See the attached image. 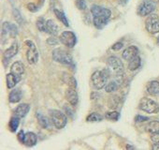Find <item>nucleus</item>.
<instances>
[{
    "mask_svg": "<svg viewBox=\"0 0 159 150\" xmlns=\"http://www.w3.org/2000/svg\"><path fill=\"white\" fill-rule=\"evenodd\" d=\"M91 12L93 14V23L98 29H102L111 18V12L109 9L94 5L91 8Z\"/></svg>",
    "mask_w": 159,
    "mask_h": 150,
    "instance_id": "1",
    "label": "nucleus"
},
{
    "mask_svg": "<svg viewBox=\"0 0 159 150\" xmlns=\"http://www.w3.org/2000/svg\"><path fill=\"white\" fill-rule=\"evenodd\" d=\"M52 59L54 61H56L57 63H61V64L69 66L72 68H75V64H74L71 54L64 49H61V48L54 49L52 52Z\"/></svg>",
    "mask_w": 159,
    "mask_h": 150,
    "instance_id": "2",
    "label": "nucleus"
},
{
    "mask_svg": "<svg viewBox=\"0 0 159 150\" xmlns=\"http://www.w3.org/2000/svg\"><path fill=\"white\" fill-rule=\"evenodd\" d=\"M110 71L107 68H104L103 70H97L92 74V84L94 86V87L98 90L102 89L103 87H105L107 80L110 77Z\"/></svg>",
    "mask_w": 159,
    "mask_h": 150,
    "instance_id": "3",
    "label": "nucleus"
},
{
    "mask_svg": "<svg viewBox=\"0 0 159 150\" xmlns=\"http://www.w3.org/2000/svg\"><path fill=\"white\" fill-rule=\"evenodd\" d=\"M49 114H50L51 121H52V125L56 129H63L66 125L67 117L61 111H59V110H50Z\"/></svg>",
    "mask_w": 159,
    "mask_h": 150,
    "instance_id": "4",
    "label": "nucleus"
},
{
    "mask_svg": "<svg viewBox=\"0 0 159 150\" xmlns=\"http://www.w3.org/2000/svg\"><path fill=\"white\" fill-rule=\"evenodd\" d=\"M139 108L148 114H156L159 112V105L149 98H143L139 103Z\"/></svg>",
    "mask_w": 159,
    "mask_h": 150,
    "instance_id": "5",
    "label": "nucleus"
},
{
    "mask_svg": "<svg viewBox=\"0 0 159 150\" xmlns=\"http://www.w3.org/2000/svg\"><path fill=\"white\" fill-rule=\"evenodd\" d=\"M156 4L152 0H142L138 7V14L139 16H148L155 10Z\"/></svg>",
    "mask_w": 159,
    "mask_h": 150,
    "instance_id": "6",
    "label": "nucleus"
},
{
    "mask_svg": "<svg viewBox=\"0 0 159 150\" xmlns=\"http://www.w3.org/2000/svg\"><path fill=\"white\" fill-rule=\"evenodd\" d=\"M145 27L150 34L159 33V17L156 14L148 15L145 21Z\"/></svg>",
    "mask_w": 159,
    "mask_h": 150,
    "instance_id": "7",
    "label": "nucleus"
},
{
    "mask_svg": "<svg viewBox=\"0 0 159 150\" xmlns=\"http://www.w3.org/2000/svg\"><path fill=\"white\" fill-rule=\"evenodd\" d=\"M25 43L27 46V53H26L27 61L30 64H36L39 61V52L37 50L35 43L31 40H26Z\"/></svg>",
    "mask_w": 159,
    "mask_h": 150,
    "instance_id": "8",
    "label": "nucleus"
},
{
    "mask_svg": "<svg viewBox=\"0 0 159 150\" xmlns=\"http://www.w3.org/2000/svg\"><path fill=\"white\" fill-rule=\"evenodd\" d=\"M62 44L68 48H73L77 43V37L72 31H64L59 38Z\"/></svg>",
    "mask_w": 159,
    "mask_h": 150,
    "instance_id": "9",
    "label": "nucleus"
},
{
    "mask_svg": "<svg viewBox=\"0 0 159 150\" xmlns=\"http://www.w3.org/2000/svg\"><path fill=\"white\" fill-rule=\"evenodd\" d=\"M107 63L109 67L116 73V74H121L124 71V65L121 59H119L116 56H110L107 59Z\"/></svg>",
    "mask_w": 159,
    "mask_h": 150,
    "instance_id": "10",
    "label": "nucleus"
},
{
    "mask_svg": "<svg viewBox=\"0 0 159 150\" xmlns=\"http://www.w3.org/2000/svg\"><path fill=\"white\" fill-rule=\"evenodd\" d=\"M18 34V28L14 24L5 22L2 26V35L5 36H10L11 38H15Z\"/></svg>",
    "mask_w": 159,
    "mask_h": 150,
    "instance_id": "11",
    "label": "nucleus"
},
{
    "mask_svg": "<svg viewBox=\"0 0 159 150\" xmlns=\"http://www.w3.org/2000/svg\"><path fill=\"white\" fill-rule=\"evenodd\" d=\"M139 55V49L134 46V45H131L127 48H125L122 54V56L125 60L126 61H129L131 60L132 58H134L135 56Z\"/></svg>",
    "mask_w": 159,
    "mask_h": 150,
    "instance_id": "12",
    "label": "nucleus"
},
{
    "mask_svg": "<svg viewBox=\"0 0 159 150\" xmlns=\"http://www.w3.org/2000/svg\"><path fill=\"white\" fill-rule=\"evenodd\" d=\"M66 99L67 100V101L72 105V106H76L79 101V96L77 91L75 90L74 87H69L66 91Z\"/></svg>",
    "mask_w": 159,
    "mask_h": 150,
    "instance_id": "13",
    "label": "nucleus"
},
{
    "mask_svg": "<svg viewBox=\"0 0 159 150\" xmlns=\"http://www.w3.org/2000/svg\"><path fill=\"white\" fill-rule=\"evenodd\" d=\"M24 71H25V67H24V64L21 61L14 62L11 67V72L13 75H15L16 77L21 78V76L24 74Z\"/></svg>",
    "mask_w": 159,
    "mask_h": 150,
    "instance_id": "14",
    "label": "nucleus"
},
{
    "mask_svg": "<svg viewBox=\"0 0 159 150\" xmlns=\"http://www.w3.org/2000/svg\"><path fill=\"white\" fill-rule=\"evenodd\" d=\"M18 51H19V46H18V43L17 42H13L11 44V46L7 49L4 53V61L6 60H10L11 58H12L13 56H15L17 54H18Z\"/></svg>",
    "mask_w": 159,
    "mask_h": 150,
    "instance_id": "15",
    "label": "nucleus"
},
{
    "mask_svg": "<svg viewBox=\"0 0 159 150\" xmlns=\"http://www.w3.org/2000/svg\"><path fill=\"white\" fill-rule=\"evenodd\" d=\"M38 137L34 132H26L24 137L23 143L26 146H33L37 143Z\"/></svg>",
    "mask_w": 159,
    "mask_h": 150,
    "instance_id": "16",
    "label": "nucleus"
},
{
    "mask_svg": "<svg viewBox=\"0 0 159 150\" xmlns=\"http://www.w3.org/2000/svg\"><path fill=\"white\" fill-rule=\"evenodd\" d=\"M30 110V105L27 104V103H23V104H20L14 111V114H15V116H18L19 118H23L25 117L27 113L29 112Z\"/></svg>",
    "mask_w": 159,
    "mask_h": 150,
    "instance_id": "17",
    "label": "nucleus"
},
{
    "mask_svg": "<svg viewBox=\"0 0 159 150\" xmlns=\"http://www.w3.org/2000/svg\"><path fill=\"white\" fill-rule=\"evenodd\" d=\"M147 91L150 95L157 96L159 95V82L152 81L147 85Z\"/></svg>",
    "mask_w": 159,
    "mask_h": 150,
    "instance_id": "18",
    "label": "nucleus"
},
{
    "mask_svg": "<svg viewBox=\"0 0 159 150\" xmlns=\"http://www.w3.org/2000/svg\"><path fill=\"white\" fill-rule=\"evenodd\" d=\"M145 129L146 131H148L149 133H156L159 132V121L158 120H153V121H150L146 126H145Z\"/></svg>",
    "mask_w": 159,
    "mask_h": 150,
    "instance_id": "19",
    "label": "nucleus"
},
{
    "mask_svg": "<svg viewBox=\"0 0 159 150\" xmlns=\"http://www.w3.org/2000/svg\"><path fill=\"white\" fill-rule=\"evenodd\" d=\"M140 65H141V59L139 55L135 56L134 58L128 61V68L131 71L137 70L140 67Z\"/></svg>",
    "mask_w": 159,
    "mask_h": 150,
    "instance_id": "20",
    "label": "nucleus"
},
{
    "mask_svg": "<svg viewBox=\"0 0 159 150\" xmlns=\"http://www.w3.org/2000/svg\"><path fill=\"white\" fill-rule=\"evenodd\" d=\"M21 78L16 77L15 75H13L11 72L7 75V87L8 88H13L17 83H19Z\"/></svg>",
    "mask_w": 159,
    "mask_h": 150,
    "instance_id": "21",
    "label": "nucleus"
},
{
    "mask_svg": "<svg viewBox=\"0 0 159 150\" xmlns=\"http://www.w3.org/2000/svg\"><path fill=\"white\" fill-rule=\"evenodd\" d=\"M58 30H59V28L53 20H48L47 21V33L48 34L55 36V35H57Z\"/></svg>",
    "mask_w": 159,
    "mask_h": 150,
    "instance_id": "22",
    "label": "nucleus"
},
{
    "mask_svg": "<svg viewBox=\"0 0 159 150\" xmlns=\"http://www.w3.org/2000/svg\"><path fill=\"white\" fill-rule=\"evenodd\" d=\"M9 100L11 103H16L19 102L22 100V92L20 89H14L11 92Z\"/></svg>",
    "mask_w": 159,
    "mask_h": 150,
    "instance_id": "23",
    "label": "nucleus"
},
{
    "mask_svg": "<svg viewBox=\"0 0 159 150\" xmlns=\"http://www.w3.org/2000/svg\"><path fill=\"white\" fill-rule=\"evenodd\" d=\"M53 12H54L56 18H57L62 24H64V26H69L68 21H67V18H66V16L65 15V13H64L63 12H61V11H59V10H57V9H54V10H53Z\"/></svg>",
    "mask_w": 159,
    "mask_h": 150,
    "instance_id": "24",
    "label": "nucleus"
},
{
    "mask_svg": "<svg viewBox=\"0 0 159 150\" xmlns=\"http://www.w3.org/2000/svg\"><path fill=\"white\" fill-rule=\"evenodd\" d=\"M20 125V118L18 116H13L11 118V121L9 122V128L11 132H15Z\"/></svg>",
    "mask_w": 159,
    "mask_h": 150,
    "instance_id": "25",
    "label": "nucleus"
},
{
    "mask_svg": "<svg viewBox=\"0 0 159 150\" xmlns=\"http://www.w3.org/2000/svg\"><path fill=\"white\" fill-rule=\"evenodd\" d=\"M63 80L64 82L69 86V87H77V82L75 80V78L73 76H71V75L67 74V73H64V77H63Z\"/></svg>",
    "mask_w": 159,
    "mask_h": 150,
    "instance_id": "26",
    "label": "nucleus"
},
{
    "mask_svg": "<svg viewBox=\"0 0 159 150\" xmlns=\"http://www.w3.org/2000/svg\"><path fill=\"white\" fill-rule=\"evenodd\" d=\"M37 27L39 31L47 33V21H45L42 17L39 18L37 21Z\"/></svg>",
    "mask_w": 159,
    "mask_h": 150,
    "instance_id": "27",
    "label": "nucleus"
},
{
    "mask_svg": "<svg viewBox=\"0 0 159 150\" xmlns=\"http://www.w3.org/2000/svg\"><path fill=\"white\" fill-rule=\"evenodd\" d=\"M103 119L102 115L98 114V113H93L91 115H89L86 117V121L87 122H99Z\"/></svg>",
    "mask_w": 159,
    "mask_h": 150,
    "instance_id": "28",
    "label": "nucleus"
},
{
    "mask_svg": "<svg viewBox=\"0 0 159 150\" xmlns=\"http://www.w3.org/2000/svg\"><path fill=\"white\" fill-rule=\"evenodd\" d=\"M37 117H38V120H39V125L42 128H45V129L49 128V121H48V119L44 115H40V114L38 113L37 114Z\"/></svg>",
    "mask_w": 159,
    "mask_h": 150,
    "instance_id": "29",
    "label": "nucleus"
},
{
    "mask_svg": "<svg viewBox=\"0 0 159 150\" xmlns=\"http://www.w3.org/2000/svg\"><path fill=\"white\" fill-rule=\"evenodd\" d=\"M105 117L107 119L110 120H113V121H117L120 117V114L116 111H112V112H107L105 115Z\"/></svg>",
    "mask_w": 159,
    "mask_h": 150,
    "instance_id": "30",
    "label": "nucleus"
},
{
    "mask_svg": "<svg viewBox=\"0 0 159 150\" xmlns=\"http://www.w3.org/2000/svg\"><path fill=\"white\" fill-rule=\"evenodd\" d=\"M118 89V85L115 83V82H111L109 84H107L105 86V90L106 92L108 93H111V92H114Z\"/></svg>",
    "mask_w": 159,
    "mask_h": 150,
    "instance_id": "31",
    "label": "nucleus"
},
{
    "mask_svg": "<svg viewBox=\"0 0 159 150\" xmlns=\"http://www.w3.org/2000/svg\"><path fill=\"white\" fill-rule=\"evenodd\" d=\"M118 103H119V97L118 96H113V97L110 98V101H109V107L110 108L115 109L117 107Z\"/></svg>",
    "mask_w": 159,
    "mask_h": 150,
    "instance_id": "32",
    "label": "nucleus"
},
{
    "mask_svg": "<svg viewBox=\"0 0 159 150\" xmlns=\"http://www.w3.org/2000/svg\"><path fill=\"white\" fill-rule=\"evenodd\" d=\"M13 15H14L15 20H16L19 24H22V22H23V18H22L21 13L19 12V11H18V10L13 9Z\"/></svg>",
    "mask_w": 159,
    "mask_h": 150,
    "instance_id": "33",
    "label": "nucleus"
},
{
    "mask_svg": "<svg viewBox=\"0 0 159 150\" xmlns=\"http://www.w3.org/2000/svg\"><path fill=\"white\" fill-rule=\"evenodd\" d=\"M76 5L80 10H85L86 8L85 0H76Z\"/></svg>",
    "mask_w": 159,
    "mask_h": 150,
    "instance_id": "34",
    "label": "nucleus"
},
{
    "mask_svg": "<svg viewBox=\"0 0 159 150\" xmlns=\"http://www.w3.org/2000/svg\"><path fill=\"white\" fill-rule=\"evenodd\" d=\"M47 43L49 45H57L59 43V40L55 37H51L47 40Z\"/></svg>",
    "mask_w": 159,
    "mask_h": 150,
    "instance_id": "35",
    "label": "nucleus"
},
{
    "mask_svg": "<svg viewBox=\"0 0 159 150\" xmlns=\"http://www.w3.org/2000/svg\"><path fill=\"white\" fill-rule=\"evenodd\" d=\"M124 47V44H123V42H116V43H114L112 46H111V50H113V51H119V50H121L122 48Z\"/></svg>",
    "mask_w": 159,
    "mask_h": 150,
    "instance_id": "36",
    "label": "nucleus"
},
{
    "mask_svg": "<svg viewBox=\"0 0 159 150\" xmlns=\"http://www.w3.org/2000/svg\"><path fill=\"white\" fill-rule=\"evenodd\" d=\"M151 139H152V141L153 142V143H159V132L152 133Z\"/></svg>",
    "mask_w": 159,
    "mask_h": 150,
    "instance_id": "37",
    "label": "nucleus"
},
{
    "mask_svg": "<svg viewBox=\"0 0 159 150\" xmlns=\"http://www.w3.org/2000/svg\"><path fill=\"white\" fill-rule=\"evenodd\" d=\"M27 9L32 12H36L38 11V6L36 4H34V3H28L27 4Z\"/></svg>",
    "mask_w": 159,
    "mask_h": 150,
    "instance_id": "38",
    "label": "nucleus"
},
{
    "mask_svg": "<svg viewBox=\"0 0 159 150\" xmlns=\"http://www.w3.org/2000/svg\"><path fill=\"white\" fill-rule=\"evenodd\" d=\"M135 120H136V122H143V121H147V120H149V118H148V117H146V116L137 115V116H136V118H135Z\"/></svg>",
    "mask_w": 159,
    "mask_h": 150,
    "instance_id": "39",
    "label": "nucleus"
},
{
    "mask_svg": "<svg viewBox=\"0 0 159 150\" xmlns=\"http://www.w3.org/2000/svg\"><path fill=\"white\" fill-rule=\"evenodd\" d=\"M25 132H24V130H21L19 133H18V140L21 142V143H23V141H24V137H25Z\"/></svg>",
    "mask_w": 159,
    "mask_h": 150,
    "instance_id": "40",
    "label": "nucleus"
},
{
    "mask_svg": "<svg viewBox=\"0 0 159 150\" xmlns=\"http://www.w3.org/2000/svg\"><path fill=\"white\" fill-rule=\"evenodd\" d=\"M117 1H118L120 4H122V5H125V4H126L127 0H117Z\"/></svg>",
    "mask_w": 159,
    "mask_h": 150,
    "instance_id": "41",
    "label": "nucleus"
},
{
    "mask_svg": "<svg viewBox=\"0 0 159 150\" xmlns=\"http://www.w3.org/2000/svg\"><path fill=\"white\" fill-rule=\"evenodd\" d=\"M126 149H134V147L131 145H126Z\"/></svg>",
    "mask_w": 159,
    "mask_h": 150,
    "instance_id": "42",
    "label": "nucleus"
},
{
    "mask_svg": "<svg viewBox=\"0 0 159 150\" xmlns=\"http://www.w3.org/2000/svg\"><path fill=\"white\" fill-rule=\"evenodd\" d=\"M156 42H157V44L159 45V36H158V38H157V40H156Z\"/></svg>",
    "mask_w": 159,
    "mask_h": 150,
    "instance_id": "43",
    "label": "nucleus"
}]
</instances>
